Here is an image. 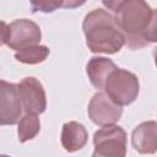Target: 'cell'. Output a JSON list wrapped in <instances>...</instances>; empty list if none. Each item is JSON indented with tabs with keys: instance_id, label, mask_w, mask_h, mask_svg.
I'll return each instance as SVG.
<instances>
[{
	"instance_id": "cell-1",
	"label": "cell",
	"mask_w": 157,
	"mask_h": 157,
	"mask_svg": "<svg viewBox=\"0 0 157 157\" xmlns=\"http://www.w3.org/2000/svg\"><path fill=\"white\" fill-rule=\"evenodd\" d=\"M82 29L86 44L92 53L115 54L126 42L114 16L103 9H94L88 12L85 16Z\"/></svg>"
},
{
	"instance_id": "cell-2",
	"label": "cell",
	"mask_w": 157,
	"mask_h": 157,
	"mask_svg": "<svg viewBox=\"0 0 157 157\" xmlns=\"http://www.w3.org/2000/svg\"><path fill=\"white\" fill-rule=\"evenodd\" d=\"M153 10L146 0H126L114 13L115 22L124 33L128 45L131 49L144 47L141 33L151 21Z\"/></svg>"
},
{
	"instance_id": "cell-3",
	"label": "cell",
	"mask_w": 157,
	"mask_h": 157,
	"mask_svg": "<svg viewBox=\"0 0 157 157\" xmlns=\"http://www.w3.org/2000/svg\"><path fill=\"white\" fill-rule=\"evenodd\" d=\"M1 44L11 49L20 50L34 44L42 39L40 27L27 18H18L11 23L1 22Z\"/></svg>"
},
{
	"instance_id": "cell-4",
	"label": "cell",
	"mask_w": 157,
	"mask_h": 157,
	"mask_svg": "<svg viewBox=\"0 0 157 157\" xmlns=\"http://www.w3.org/2000/svg\"><path fill=\"white\" fill-rule=\"evenodd\" d=\"M104 91L109 98L119 105L131 104L139 96L140 83L135 74L117 67L108 77Z\"/></svg>"
},
{
	"instance_id": "cell-5",
	"label": "cell",
	"mask_w": 157,
	"mask_h": 157,
	"mask_svg": "<svg viewBox=\"0 0 157 157\" xmlns=\"http://www.w3.org/2000/svg\"><path fill=\"white\" fill-rule=\"evenodd\" d=\"M93 157H124L126 155V132L115 124L104 125L93 135Z\"/></svg>"
},
{
	"instance_id": "cell-6",
	"label": "cell",
	"mask_w": 157,
	"mask_h": 157,
	"mask_svg": "<svg viewBox=\"0 0 157 157\" xmlns=\"http://www.w3.org/2000/svg\"><path fill=\"white\" fill-rule=\"evenodd\" d=\"M23 105L21 102L18 85L0 81V124L15 125L22 118Z\"/></svg>"
},
{
	"instance_id": "cell-7",
	"label": "cell",
	"mask_w": 157,
	"mask_h": 157,
	"mask_svg": "<svg viewBox=\"0 0 157 157\" xmlns=\"http://www.w3.org/2000/svg\"><path fill=\"white\" fill-rule=\"evenodd\" d=\"M87 113L92 123L99 126L115 124L123 114L121 105L113 102L105 92H97L92 96Z\"/></svg>"
},
{
	"instance_id": "cell-8",
	"label": "cell",
	"mask_w": 157,
	"mask_h": 157,
	"mask_svg": "<svg viewBox=\"0 0 157 157\" xmlns=\"http://www.w3.org/2000/svg\"><path fill=\"white\" fill-rule=\"evenodd\" d=\"M17 85L23 110L31 114H42L47 108V96L42 82L29 76Z\"/></svg>"
},
{
	"instance_id": "cell-9",
	"label": "cell",
	"mask_w": 157,
	"mask_h": 157,
	"mask_svg": "<svg viewBox=\"0 0 157 157\" xmlns=\"http://www.w3.org/2000/svg\"><path fill=\"white\" fill-rule=\"evenodd\" d=\"M131 145L139 153L157 152V123L150 120L139 124L131 132Z\"/></svg>"
},
{
	"instance_id": "cell-10",
	"label": "cell",
	"mask_w": 157,
	"mask_h": 157,
	"mask_svg": "<svg viewBox=\"0 0 157 157\" xmlns=\"http://www.w3.org/2000/svg\"><path fill=\"white\" fill-rule=\"evenodd\" d=\"M118 66L108 58L104 56H93L88 60L86 65V74L88 76L90 82L97 90L104 88V85L109 77V75Z\"/></svg>"
},
{
	"instance_id": "cell-11",
	"label": "cell",
	"mask_w": 157,
	"mask_h": 157,
	"mask_svg": "<svg viewBox=\"0 0 157 157\" xmlns=\"http://www.w3.org/2000/svg\"><path fill=\"white\" fill-rule=\"evenodd\" d=\"M60 140L65 151L75 152L85 147L88 140V134L86 128L81 123L69 121L63 125Z\"/></svg>"
},
{
	"instance_id": "cell-12",
	"label": "cell",
	"mask_w": 157,
	"mask_h": 157,
	"mask_svg": "<svg viewBox=\"0 0 157 157\" xmlns=\"http://www.w3.org/2000/svg\"><path fill=\"white\" fill-rule=\"evenodd\" d=\"M49 48L45 45H39L34 44L20 50H16L15 53V59L22 64L27 65H36L39 63H43L48 55H49Z\"/></svg>"
},
{
	"instance_id": "cell-13",
	"label": "cell",
	"mask_w": 157,
	"mask_h": 157,
	"mask_svg": "<svg viewBox=\"0 0 157 157\" xmlns=\"http://www.w3.org/2000/svg\"><path fill=\"white\" fill-rule=\"evenodd\" d=\"M17 135H18V141L20 142H26L28 140L34 139L40 130V121L37 114H31L26 113L20 121L17 123Z\"/></svg>"
},
{
	"instance_id": "cell-14",
	"label": "cell",
	"mask_w": 157,
	"mask_h": 157,
	"mask_svg": "<svg viewBox=\"0 0 157 157\" xmlns=\"http://www.w3.org/2000/svg\"><path fill=\"white\" fill-rule=\"evenodd\" d=\"M64 0H29L31 9L33 12H44L49 13L59 7H63Z\"/></svg>"
},
{
	"instance_id": "cell-15",
	"label": "cell",
	"mask_w": 157,
	"mask_h": 157,
	"mask_svg": "<svg viewBox=\"0 0 157 157\" xmlns=\"http://www.w3.org/2000/svg\"><path fill=\"white\" fill-rule=\"evenodd\" d=\"M141 42L144 47L150 43H157V9L153 10L150 23L141 33Z\"/></svg>"
},
{
	"instance_id": "cell-16",
	"label": "cell",
	"mask_w": 157,
	"mask_h": 157,
	"mask_svg": "<svg viewBox=\"0 0 157 157\" xmlns=\"http://www.w3.org/2000/svg\"><path fill=\"white\" fill-rule=\"evenodd\" d=\"M125 1H126V0H102V4H103L108 10H110L112 12L115 13Z\"/></svg>"
},
{
	"instance_id": "cell-17",
	"label": "cell",
	"mask_w": 157,
	"mask_h": 157,
	"mask_svg": "<svg viewBox=\"0 0 157 157\" xmlns=\"http://www.w3.org/2000/svg\"><path fill=\"white\" fill-rule=\"evenodd\" d=\"M86 2V0H64L63 9H76L82 6Z\"/></svg>"
},
{
	"instance_id": "cell-18",
	"label": "cell",
	"mask_w": 157,
	"mask_h": 157,
	"mask_svg": "<svg viewBox=\"0 0 157 157\" xmlns=\"http://www.w3.org/2000/svg\"><path fill=\"white\" fill-rule=\"evenodd\" d=\"M153 55H155V64H156V66H157V48H156V50H155Z\"/></svg>"
}]
</instances>
